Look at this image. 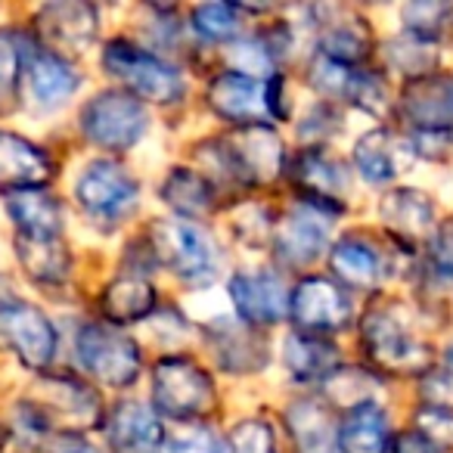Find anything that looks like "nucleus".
Wrapping results in <instances>:
<instances>
[{
  "label": "nucleus",
  "mask_w": 453,
  "mask_h": 453,
  "mask_svg": "<svg viewBox=\"0 0 453 453\" xmlns=\"http://www.w3.org/2000/svg\"><path fill=\"white\" fill-rule=\"evenodd\" d=\"M292 183H296L298 202L320 214H339L345 208L348 189V168L339 158L326 156L323 150H304L296 156L289 168Z\"/></svg>",
  "instance_id": "obj_14"
},
{
  "label": "nucleus",
  "mask_w": 453,
  "mask_h": 453,
  "mask_svg": "<svg viewBox=\"0 0 453 453\" xmlns=\"http://www.w3.org/2000/svg\"><path fill=\"white\" fill-rule=\"evenodd\" d=\"M413 143L395 137L388 127H376V131L364 134L354 146V168L364 174L370 183H391L401 171L413 165Z\"/></svg>",
  "instance_id": "obj_23"
},
{
  "label": "nucleus",
  "mask_w": 453,
  "mask_h": 453,
  "mask_svg": "<svg viewBox=\"0 0 453 453\" xmlns=\"http://www.w3.org/2000/svg\"><path fill=\"white\" fill-rule=\"evenodd\" d=\"M0 444H4V428H0Z\"/></svg>",
  "instance_id": "obj_44"
},
{
  "label": "nucleus",
  "mask_w": 453,
  "mask_h": 453,
  "mask_svg": "<svg viewBox=\"0 0 453 453\" xmlns=\"http://www.w3.org/2000/svg\"><path fill=\"white\" fill-rule=\"evenodd\" d=\"M329 267H333L335 283H345L351 289H376L379 280L385 277V258L376 246H370L360 236H348L329 252Z\"/></svg>",
  "instance_id": "obj_27"
},
{
  "label": "nucleus",
  "mask_w": 453,
  "mask_h": 453,
  "mask_svg": "<svg viewBox=\"0 0 453 453\" xmlns=\"http://www.w3.org/2000/svg\"><path fill=\"white\" fill-rule=\"evenodd\" d=\"M283 360L296 382H317V379H329L339 370V351H335L333 342L304 333L286 339Z\"/></svg>",
  "instance_id": "obj_31"
},
{
  "label": "nucleus",
  "mask_w": 453,
  "mask_h": 453,
  "mask_svg": "<svg viewBox=\"0 0 453 453\" xmlns=\"http://www.w3.org/2000/svg\"><path fill=\"white\" fill-rule=\"evenodd\" d=\"M329 240V218L308 205L289 208L273 226V255L283 267L302 271L323 255Z\"/></svg>",
  "instance_id": "obj_15"
},
{
  "label": "nucleus",
  "mask_w": 453,
  "mask_h": 453,
  "mask_svg": "<svg viewBox=\"0 0 453 453\" xmlns=\"http://www.w3.org/2000/svg\"><path fill=\"white\" fill-rule=\"evenodd\" d=\"M53 158L38 143L19 134L0 131V187L7 189H41L53 180Z\"/></svg>",
  "instance_id": "obj_22"
},
{
  "label": "nucleus",
  "mask_w": 453,
  "mask_h": 453,
  "mask_svg": "<svg viewBox=\"0 0 453 453\" xmlns=\"http://www.w3.org/2000/svg\"><path fill=\"white\" fill-rule=\"evenodd\" d=\"M162 453H224V447L208 428H183L171 441L165 438Z\"/></svg>",
  "instance_id": "obj_40"
},
{
  "label": "nucleus",
  "mask_w": 453,
  "mask_h": 453,
  "mask_svg": "<svg viewBox=\"0 0 453 453\" xmlns=\"http://www.w3.org/2000/svg\"><path fill=\"white\" fill-rule=\"evenodd\" d=\"M96 10L81 0H63V4H47L35 16V35L41 41V50L53 57H81L96 38Z\"/></svg>",
  "instance_id": "obj_13"
},
{
  "label": "nucleus",
  "mask_w": 453,
  "mask_h": 453,
  "mask_svg": "<svg viewBox=\"0 0 453 453\" xmlns=\"http://www.w3.org/2000/svg\"><path fill=\"white\" fill-rule=\"evenodd\" d=\"M401 119L413 127L416 140H434L453 134V75L428 72L403 84L397 100Z\"/></svg>",
  "instance_id": "obj_12"
},
{
  "label": "nucleus",
  "mask_w": 453,
  "mask_h": 453,
  "mask_svg": "<svg viewBox=\"0 0 453 453\" xmlns=\"http://www.w3.org/2000/svg\"><path fill=\"white\" fill-rule=\"evenodd\" d=\"M401 19L407 26L410 38L434 41L453 19V10L447 4H410L401 10Z\"/></svg>",
  "instance_id": "obj_37"
},
{
  "label": "nucleus",
  "mask_w": 453,
  "mask_h": 453,
  "mask_svg": "<svg viewBox=\"0 0 453 453\" xmlns=\"http://www.w3.org/2000/svg\"><path fill=\"white\" fill-rule=\"evenodd\" d=\"M224 453H280L273 428L265 419H242L236 422L224 441Z\"/></svg>",
  "instance_id": "obj_36"
},
{
  "label": "nucleus",
  "mask_w": 453,
  "mask_h": 453,
  "mask_svg": "<svg viewBox=\"0 0 453 453\" xmlns=\"http://www.w3.org/2000/svg\"><path fill=\"white\" fill-rule=\"evenodd\" d=\"M4 202H7V211L16 224V236L50 240V236L63 234L59 202L44 189H7Z\"/></svg>",
  "instance_id": "obj_25"
},
{
  "label": "nucleus",
  "mask_w": 453,
  "mask_h": 453,
  "mask_svg": "<svg viewBox=\"0 0 453 453\" xmlns=\"http://www.w3.org/2000/svg\"><path fill=\"white\" fill-rule=\"evenodd\" d=\"M226 289L246 326H273L289 314V292L283 280L271 271L234 273Z\"/></svg>",
  "instance_id": "obj_16"
},
{
  "label": "nucleus",
  "mask_w": 453,
  "mask_h": 453,
  "mask_svg": "<svg viewBox=\"0 0 453 453\" xmlns=\"http://www.w3.org/2000/svg\"><path fill=\"white\" fill-rule=\"evenodd\" d=\"M140 187L127 168L112 158H96L75 183V199L96 226H115L137 208Z\"/></svg>",
  "instance_id": "obj_9"
},
{
  "label": "nucleus",
  "mask_w": 453,
  "mask_h": 453,
  "mask_svg": "<svg viewBox=\"0 0 453 453\" xmlns=\"http://www.w3.org/2000/svg\"><path fill=\"white\" fill-rule=\"evenodd\" d=\"M103 69L112 78H119L131 96H140V103H180L183 96V78L174 65L158 59L156 53L131 44L125 38H115L103 47Z\"/></svg>",
  "instance_id": "obj_2"
},
{
  "label": "nucleus",
  "mask_w": 453,
  "mask_h": 453,
  "mask_svg": "<svg viewBox=\"0 0 453 453\" xmlns=\"http://www.w3.org/2000/svg\"><path fill=\"white\" fill-rule=\"evenodd\" d=\"M211 348L218 354L220 366L236 376L255 372L265 366L267 351L265 342L252 333V326H218L211 329Z\"/></svg>",
  "instance_id": "obj_32"
},
{
  "label": "nucleus",
  "mask_w": 453,
  "mask_h": 453,
  "mask_svg": "<svg viewBox=\"0 0 453 453\" xmlns=\"http://www.w3.org/2000/svg\"><path fill=\"white\" fill-rule=\"evenodd\" d=\"M320 13L323 19L317 22V28H320V57L357 69L372 53V32L366 19H360L354 10L345 7H326Z\"/></svg>",
  "instance_id": "obj_18"
},
{
  "label": "nucleus",
  "mask_w": 453,
  "mask_h": 453,
  "mask_svg": "<svg viewBox=\"0 0 453 453\" xmlns=\"http://www.w3.org/2000/svg\"><path fill=\"white\" fill-rule=\"evenodd\" d=\"M388 453H441V450L426 438V434L403 432V434H397V438L388 444Z\"/></svg>",
  "instance_id": "obj_41"
},
{
  "label": "nucleus",
  "mask_w": 453,
  "mask_h": 453,
  "mask_svg": "<svg viewBox=\"0 0 453 453\" xmlns=\"http://www.w3.org/2000/svg\"><path fill=\"white\" fill-rule=\"evenodd\" d=\"M106 441L112 453H162L165 426L152 407L121 401L106 419Z\"/></svg>",
  "instance_id": "obj_19"
},
{
  "label": "nucleus",
  "mask_w": 453,
  "mask_h": 453,
  "mask_svg": "<svg viewBox=\"0 0 453 453\" xmlns=\"http://www.w3.org/2000/svg\"><path fill=\"white\" fill-rule=\"evenodd\" d=\"M283 81L277 72L267 78H255L246 72H220L211 84H208V106L214 115L236 127L246 125H267L265 119H283V94H280Z\"/></svg>",
  "instance_id": "obj_3"
},
{
  "label": "nucleus",
  "mask_w": 453,
  "mask_h": 453,
  "mask_svg": "<svg viewBox=\"0 0 453 453\" xmlns=\"http://www.w3.org/2000/svg\"><path fill=\"white\" fill-rule=\"evenodd\" d=\"M162 199L183 218H199L214 208V189L205 174L189 168H174L162 183Z\"/></svg>",
  "instance_id": "obj_33"
},
{
  "label": "nucleus",
  "mask_w": 453,
  "mask_h": 453,
  "mask_svg": "<svg viewBox=\"0 0 453 453\" xmlns=\"http://www.w3.org/2000/svg\"><path fill=\"white\" fill-rule=\"evenodd\" d=\"M388 416L376 401L348 407L339 426V453H388Z\"/></svg>",
  "instance_id": "obj_28"
},
{
  "label": "nucleus",
  "mask_w": 453,
  "mask_h": 453,
  "mask_svg": "<svg viewBox=\"0 0 453 453\" xmlns=\"http://www.w3.org/2000/svg\"><path fill=\"white\" fill-rule=\"evenodd\" d=\"M289 314L304 335H333L351 326L354 302L333 277H304L289 292Z\"/></svg>",
  "instance_id": "obj_11"
},
{
  "label": "nucleus",
  "mask_w": 453,
  "mask_h": 453,
  "mask_svg": "<svg viewBox=\"0 0 453 453\" xmlns=\"http://www.w3.org/2000/svg\"><path fill=\"white\" fill-rule=\"evenodd\" d=\"M146 106L127 90H103L81 109V131L94 146L125 152L146 134Z\"/></svg>",
  "instance_id": "obj_8"
},
{
  "label": "nucleus",
  "mask_w": 453,
  "mask_h": 453,
  "mask_svg": "<svg viewBox=\"0 0 453 453\" xmlns=\"http://www.w3.org/2000/svg\"><path fill=\"white\" fill-rule=\"evenodd\" d=\"M428 271L441 283H453V224L438 226V234L428 240L426 249Z\"/></svg>",
  "instance_id": "obj_38"
},
{
  "label": "nucleus",
  "mask_w": 453,
  "mask_h": 453,
  "mask_svg": "<svg viewBox=\"0 0 453 453\" xmlns=\"http://www.w3.org/2000/svg\"><path fill=\"white\" fill-rule=\"evenodd\" d=\"M0 348L16 354L28 370L47 372L57 360L59 335L41 308L19 298H0Z\"/></svg>",
  "instance_id": "obj_7"
},
{
  "label": "nucleus",
  "mask_w": 453,
  "mask_h": 453,
  "mask_svg": "<svg viewBox=\"0 0 453 453\" xmlns=\"http://www.w3.org/2000/svg\"><path fill=\"white\" fill-rule=\"evenodd\" d=\"M152 403L158 413L180 422L208 416L218 403V391L205 370L189 357H162L152 366Z\"/></svg>",
  "instance_id": "obj_4"
},
{
  "label": "nucleus",
  "mask_w": 453,
  "mask_h": 453,
  "mask_svg": "<svg viewBox=\"0 0 453 453\" xmlns=\"http://www.w3.org/2000/svg\"><path fill=\"white\" fill-rule=\"evenodd\" d=\"M379 220H382V226L403 249H416L432 234L434 205L428 199V193H422V189H391L379 202Z\"/></svg>",
  "instance_id": "obj_20"
},
{
  "label": "nucleus",
  "mask_w": 453,
  "mask_h": 453,
  "mask_svg": "<svg viewBox=\"0 0 453 453\" xmlns=\"http://www.w3.org/2000/svg\"><path fill=\"white\" fill-rule=\"evenodd\" d=\"M220 158L236 180L261 187V183H273L283 174L286 150L271 125H246L234 127L220 140Z\"/></svg>",
  "instance_id": "obj_10"
},
{
  "label": "nucleus",
  "mask_w": 453,
  "mask_h": 453,
  "mask_svg": "<svg viewBox=\"0 0 453 453\" xmlns=\"http://www.w3.org/2000/svg\"><path fill=\"white\" fill-rule=\"evenodd\" d=\"M156 311V289L150 280L143 277H115L106 289L100 292V314L106 317L112 326H127Z\"/></svg>",
  "instance_id": "obj_29"
},
{
  "label": "nucleus",
  "mask_w": 453,
  "mask_h": 453,
  "mask_svg": "<svg viewBox=\"0 0 453 453\" xmlns=\"http://www.w3.org/2000/svg\"><path fill=\"white\" fill-rule=\"evenodd\" d=\"M26 50L13 32H0V115L16 109L19 84L26 75Z\"/></svg>",
  "instance_id": "obj_34"
},
{
  "label": "nucleus",
  "mask_w": 453,
  "mask_h": 453,
  "mask_svg": "<svg viewBox=\"0 0 453 453\" xmlns=\"http://www.w3.org/2000/svg\"><path fill=\"white\" fill-rule=\"evenodd\" d=\"M50 453H100V450L94 444H88L78 432H57Z\"/></svg>",
  "instance_id": "obj_42"
},
{
  "label": "nucleus",
  "mask_w": 453,
  "mask_h": 453,
  "mask_svg": "<svg viewBox=\"0 0 453 453\" xmlns=\"http://www.w3.org/2000/svg\"><path fill=\"white\" fill-rule=\"evenodd\" d=\"M311 84L326 100H345L372 115L388 106V88H385L382 78H376L372 72L351 69V65H339L333 59L320 57L311 65Z\"/></svg>",
  "instance_id": "obj_17"
},
{
  "label": "nucleus",
  "mask_w": 453,
  "mask_h": 453,
  "mask_svg": "<svg viewBox=\"0 0 453 453\" xmlns=\"http://www.w3.org/2000/svg\"><path fill=\"white\" fill-rule=\"evenodd\" d=\"M366 357L379 372L388 376H419L432 366V348L413 339L407 326L391 311L379 308L364 317L360 326Z\"/></svg>",
  "instance_id": "obj_5"
},
{
  "label": "nucleus",
  "mask_w": 453,
  "mask_h": 453,
  "mask_svg": "<svg viewBox=\"0 0 453 453\" xmlns=\"http://www.w3.org/2000/svg\"><path fill=\"white\" fill-rule=\"evenodd\" d=\"M416 419H419V434H426L438 450L453 447V413L447 407H426Z\"/></svg>",
  "instance_id": "obj_39"
},
{
  "label": "nucleus",
  "mask_w": 453,
  "mask_h": 453,
  "mask_svg": "<svg viewBox=\"0 0 453 453\" xmlns=\"http://www.w3.org/2000/svg\"><path fill=\"white\" fill-rule=\"evenodd\" d=\"M286 422H289L298 453H339V432H335L326 403L311 401V397L296 401L286 413Z\"/></svg>",
  "instance_id": "obj_30"
},
{
  "label": "nucleus",
  "mask_w": 453,
  "mask_h": 453,
  "mask_svg": "<svg viewBox=\"0 0 453 453\" xmlns=\"http://www.w3.org/2000/svg\"><path fill=\"white\" fill-rule=\"evenodd\" d=\"M16 258L26 277L44 289H57L72 277V252L65 249L63 236H50V240L16 236Z\"/></svg>",
  "instance_id": "obj_26"
},
{
  "label": "nucleus",
  "mask_w": 453,
  "mask_h": 453,
  "mask_svg": "<svg viewBox=\"0 0 453 453\" xmlns=\"http://www.w3.org/2000/svg\"><path fill=\"white\" fill-rule=\"evenodd\" d=\"M146 240L152 258L162 261L187 286H208L218 273V252L211 236L193 220H152Z\"/></svg>",
  "instance_id": "obj_1"
},
{
  "label": "nucleus",
  "mask_w": 453,
  "mask_h": 453,
  "mask_svg": "<svg viewBox=\"0 0 453 453\" xmlns=\"http://www.w3.org/2000/svg\"><path fill=\"white\" fill-rule=\"evenodd\" d=\"M193 28L208 41H234L242 32V7H236V4H202L193 10Z\"/></svg>",
  "instance_id": "obj_35"
},
{
  "label": "nucleus",
  "mask_w": 453,
  "mask_h": 453,
  "mask_svg": "<svg viewBox=\"0 0 453 453\" xmlns=\"http://www.w3.org/2000/svg\"><path fill=\"white\" fill-rule=\"evenodd\" d=\"M75 354L81 370L109 388H127L140 376L137 342L106 323H84L75 335Z\"/></svg>",
  "instance_id": "obj_6"
},
{
  "label": "nucleus",
  "mask_w": 453,
  "mask_h": 453,
  "mask_svg": "<svg viewBox=\"0 0 453 453\" xmlns=\"http://www.w3.org/2000/svg\"><path fill=\"white\" fill-rule=\"evenodd\" d=\"M26 75H28V88L38 106L44 109H57L63 103H69L75 96V90L81 88V75L72 69L65 59L53 57L47 50H32L26 59Z\"/></svg>",
  "instance_id": "obj_24"
},
{
  "label": "nucleus",
  "mask_w": 453,
  "mask_h": 453,
  "mask_svg": "<svg viewBox=\"0 0 453 453\" xmlns=\"http://www.w3.org/2000/svg\"><path fill=\"white\" fill-rule=\"evenodd\" d=\"M38 422H50V416H69V419H84V426H96L100 419V407H96V395L78 379H50L41 376L35 397L26 403Z\"/></svg>",
  "instance_id": "obj_21"
},
{
  "label": "nucleus",
  "mask_w": 453,
  "mask_h": 453,
  "mask_svg": "<svg viewBox=\"0 0 453 453\" xmlns=\"http://www.w3.org/2000/svg\"><path fill=\"white\" fill-rule=\"evenodd\" d=\"M444 370H447V379L453 382V342L447 345V351H444Z\"/></svg>",
  "instance_id": "obj_43"
}]
</instances>
